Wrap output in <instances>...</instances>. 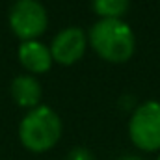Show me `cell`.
<instances>
[{
  "label": "cell",
  "instance_id": "cell-1",
  "mask_svg": "<svg viewBox=\"0 0 160 160\" xmlns=\"http://www.w3.org/2000/svg\"><path fill=\"white\" fill-rule=\"evenodd\" d=\"M88 43L108 63H125L136 50V36L123 19H99L88 34Z\"/></svg>",
  "mask_w": 160,
  "mask_h": 160
},
{
  "label": "cell",
  "instance_id": "cell-2",
  "mask_svg": "<svg viewBox=\"0 0 160 160\" xmlns=\"http://www.w3.org/2000/svg\"><path fill=\"white\" fill-rule=\"evenodd\" d=\"M63 125L60 116L50 108L39 104L26 112L19 125V140L32 153L50 151L62 138Z\"/></svg>",
  "mask_w": 160,
  "mask_h": 160
},
{
  "label": "cell",
  "instance_id": "cell-3",
  "mask_svg": "<svg viewBox=\"0 0 160 160\" xmlns=\"http://www.w3.org/2000/svg\"><path fill=\"white\" fill-rule=\"evenodd\" d=\"M130 142L145 153H160V102H142L128 121Z\"/></svg>",
  "mask_w": 160,
  "mask_h": 160
},
{
  "label": "cell",
  "instance_id": "cell-4",
  "mask_svg": "<svg viewBox=\"0 0 160 160\" xmlns=\"http://www.w3.org/2000/svg\"><path fill=\"white\" fill-rule=\"evenodd\" d=\"M9 28L21 41L38 39L48 26V13L39 0H15L9 8Z\"/></svg>",
  "mask_w": 160,
  "mask_h": 160
},
{
  "label": "cell",
  "instance_id": "cell-5",
  "mask_svg": "<svg viewBox=\"0 0 160 160\" xmlns=\"http://www.w3.org/2000/svg\"><path fill=\"white\" fill-rule=\"evenodd\" d=\"M50 54L52 60L60 65H73L78 60H82V56L86 54L88 48V34L78 28V26H69L63 28L62 32H58L54 36V39L50 43Z\"/></svg>",
  "mask_w": 160,
  "mask_h": 160
},
{
  "label": "cell",
  "instance_id": "cell-6",
  "mask_svg": "<svg viewBox=\"0 0 160 160\" xmlns=\"http://www.w3.org/2000/svg\"><path fill=\"white\" fill-rule=\"evenodd\" d=\"M19 62L26 71H30L34 75L47 73L54 63L50 48L45 43H41L39 39L22 41L19 45Z\"/></svg>",
  "mask_w": 160,
  "mask_h": 160
},
{
  "label": "cell",
  "instance_id": "cell-7",
  "mask_svg": "<svg viewBox=\"0 0 160 160\" xmlns=\"http://www.w3.org/2000/svg\"><path fill=\"white\" fill-rule=\"evenodd\" d=\"M43 88L32 75H19L11 82V99L21 106V108H36L39 106Z\"/></svg>",
  "mask_w": 160,
  "mask_h": 160
},
{
  "label": "cell",
  "instance_id": "cell-8",
  "mask_svg": "<svg viewBox=\"0 0 160 160\" xmlns=\"http://www.w3.org/2000/svg\"><path fill=\"white\" fill-rule=\"evenodd\" d=\"M91 4L99 19H123L128 11L130 0H91Z\"/></svg>",
  "mask_w": 160,
  "mask_h": 160
},
{
  "label": "cell",
  "instance_id": "cell-9",
  "mask_svg": "<svg viewBox=\"0 0 160 160\" xmlns=\"http://www.w3.org/2000/svg\"><path fill=\"white\" fill-rule=\"evenodd\" d=\"M65 160H95V157H93V153H91L89 149H86V147H75V149H71V151L67 153Z\"/></svg>",
  "mask_w": 160,
  "mask_h": 160
},
{
  "label": "cell",
  "instance_id": "cell-10",
  "mask_svg": "<svg viewBox=\"0 0 160 160\" xmlns=\"http://www.w3.org/2000/svg\"><path fill=\"white\" fill-rule=\"evenodd\" d=\"M119 160H143V158H140V157H134V155H127V157H121Z\"/></svg>",
  "mask_w": 160,
  "mask_h": 160
},
{
  "label": "cell",
  "instance_id": "cell-11",
  "mask_svg": "<svg viewBox=\"0 0 160 160\" xmlns=\"http://www.w3.org/2000/svg\"><path fill=\"white\" fill-rule=\"evenodd\" d=\"M157 160H160V155H158V157H157Z\"/></svg>",
  "mask_w": 160,
  "mask_h": 160
}]
</instances>
